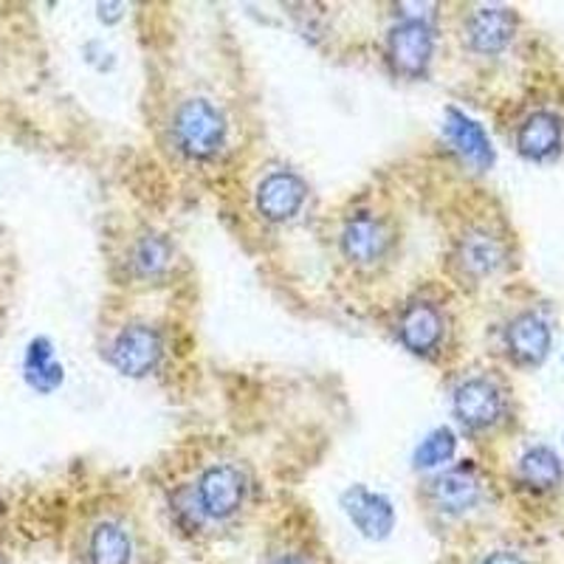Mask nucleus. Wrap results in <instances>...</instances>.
Instances as JSON below:
<instances>
[{
  "instance_id": "nucleus-1",
  "label": "nucleus",
  "mask_w": 564,
  "mask_h": 564,
  "mask_svg": "<svg viewBox=\"0 0 564 564\" xmlns=\"http://www.w3.org/2000/svg\"><path fill=\"white\" fill-rule=\"evenodd\" d=\"M173 135L181 153L189 159H212L226 144V116L209 99H186L173 116Z\"/></svg>"
},
{
  "instance_id": "nucleus-2",
  "label": "nucleus",
  "mask_w": 564,
  "mask_h": 564,
  "mask_svg": "<svg viewBox=\"0 0 564 564\" xmlns=\"http://www.w3.org/2000/svg\"><path fill=\"white\" fill-rule=\"evenodd\" d=\"M432 54H435V29L426 20L410 18L392 26L387 37V57L395 74L421 79L430 70Z\"/></svg>"
},
{
  "instance_id": "nucleus-3",
  "label": "nucleus",
  "mask_w": 564,
  "mask_h": 564,
  "mask_svg": "<svg viewBox=\"0 0 564 564\" xmlns=\"http://www.w3.org/2000/svg\"><path fill=\"white\" fill-rule=\"evenodd\" d=\"M164 356V339L150 325H128L119 330L108 350V359L128 379H144L159 367Z\"/></svg>"
},
{
  "instance_id": "nucleus-4",
  "label": "nucleus",
  "mask_w": 564,
  "mask_h": 564,
  "mask_svg": "<svg viewBox=\"0 0 564 564\" xmlns=\"http://www.w3.org/2000/svg\"><path fill=\"white\" fill-rule=\"evenodd\" d=\"M246 475L231 463H215L198 480V508L209 520H229L246 502Z\"/></svg>"
},
{
  "instance_id": "nucleus-5",
  "label": "nucleus",
  "mask_w": 564,
  "mask_h": 564,
  "mask_svg": "<svg viewBox=\"0 0 564 564\" xmlns=\"http://www.w3.org/2000/svg\"><path fill=\"white\" fill-rule=\"evenodd\" d=\"M452 410L466 430L480 432L500 421L506 398L491 379L477 376V379H466L463 384H457L455 395H452Z\"/></svg>"
},
{
  "instance_id": "nucleus-6",
  "label": "nucleus",
  "mask_w": 564,
  "mask_h": 564,
  "mask_svg": "<svg viewBox=\"0 0 564 564\" xmlns=\"http://www.w3.org/2000/svg\"><path fill=\"white\" fill-rule=\"evenodd\" d=\"M341 254L356 265H376L387 257L392 246V235L387 224L370 212H356L345 220L339 235Z\"/></svg>"
},
{
  "instance_id": "nucleus-7",
  "label": "nucleus",
  "mask_w": 564,
  "mask_h": 564,
  "mask_svg": "<svg viewBox=\"0 0 564 564\" xmlns=\"http://www.w3.org/2000/svg\"><path fill=\"white\" fill-rule=\"evenodd\" d=\"M341 508H345L347 520L365 539L381 542L395 528V508L387 500L384 494L370 491L365 486H350L341 494Z\"/></svg>"
},
{
  "instance_id": "nucleus-8",
  "label": "nucleus",
  "mask_w": 564,
  "mask_h": 564,
  "mask_svg": "<svg viewBox=\"0 0 564 564\" xmlns=\"http://www.w3.org/2000/svg\"><path fill=\"white\" fill-rule=\"evenodd\" d=\"M308 198V186L291 170H276V173L265 175L257 186L254 204L257 212L271 224H285V220L296 218L300 209Z\"/></svg>"
},
{
  "instance_id": "nucleus-9",
  "label": "nucleus",
  "mask_w": 564,
  "mask_h": 564,
  "mask_svg": "<svg viewBox=\"0 0 564 564\" xmlns=\"http://www.w3.org/2000/svg\"><path fill=\"white\" fill-rule=\"evenodd\" d=\"M446 322L432 302H412L398 319V339L415 356H432L441 347Z\"/></svg>"
},
{
  "instance_id": "nucleus-10",
  "label": "nucleus",
  "mask_w": 564,
  "mask_h": 564,
  "mask_svg": "<svg viewBox=\"0 0 564 564\" xmlns=\"http://www.w3.org/2000/svg\"><path fill=\"white\" fill-rule=\"evenodd\" d=\"M551 325L539 314H520L506 327V350L517 365H542L551 352Z\"/></svg>"
},
{
  "instance_id": "nucleus-11",
  "label": "nucleus",
  "mask_w": 564,
  "mask_h": 564,
  "mask_svg": "<svg viewBox=\"0 0 564 564\" xmlns=\"http://www.w3.org/2000/svg\"><path fill=\"white\" fill-rule=\"evenodd\" d=\"M482 497V482L477 477L475 466H463L449 468V471H443L435 482H432V500H435L437 511L443 513H466L480 502Z\"/></svg>"
},
{
  "instance_id": "nucleus-12",
  "label": "nucleus",
  "mask_w": 564,
  "mask_h": 564,
  "mask_svg": "<svg viewBox=\"0 0 564 564\" xmlns=\"http://www.w3.org/2000/svg\"><path fill=\"white\" fill-rule=\"evenodd\" d=\"M517 34V14L506 7L477 9L468 18L466 37L477 54H500Z\"/></svg>"
},
{
  "instance_id": "nucleus-13",
  "label": "nucleus",
  "mask_w": 564,
  "mask_h": 564,
  "mask_svg": "<svg viewBox=\"0 0 564 564\" xmlns=\"http://www.w3.org/2000/svg\"><path fill=\"white\" fill-rule=\"evenodd\" d=\"M446 139L452 141V148L463 155V159L477 170H488L494 164V148L488 133L482 130L480 122H475L471 116H466L463 110L449 108L446 110Z\"/></svg>"
},
{
  "instance_id": "nucleus-14",
  "label": "nucleus",
  "mask_w": 564,
  "mask_h": 564,
  "mask_svg": "<svg viewBox=\"0 0 564 564\" xmlns=\"http://www.w3.org/2000/svg\"><path fill=\"white\" fill-rule=\"evenodd\" d=\"M455 263L460 265L463 274L475 276H491L494 271H500L506 265V246L500 238H494L486 229H471L460 238L455 249Z\"/></svg>"
},
{
  "instance_id": "nucleus-15",
  "label": "nucleus",
  "mask_w": 564,
  "mask_h": 564,
  "mask_svg": "<svg viewBox=\"0 0 564 564\" xmlns=\"http://www.w3.org/2000/svg\"><path fill=\"white\" fill-rule=\"evenodd\" d=\"M564 144V124L558 116L539 110L531 113L522 122L520 133H517V150L522 159L528 161H551L553 155L562 153Z\"/></svg>"
},
{
  "instance_id": "nucleus-16",
  "label": "nucleus",
  "mask_w": 564,
  "mask_h": 564,
  "mask_svg": "<svg viewBox=\"0 0 564 564\" xmlns=\"http://www.w3.org/2000/svg\"><path fill=\"white\" fill-rule=\"evenodd\" d=\"M90 564H130L133 562V542L119 522H99L88 542Z\"/></svg>"
},
{
  "instance_id": "nucleus-17",
  "label": "nucleus",
  "mask_w": 564,
  "mask_h": 564,
  "mask_svg": "<svg viewBox=\"0 0 564 564\" xmlns=\"http://www.w3.org/2000/svg\"><path fill=\"white\" fill-rule=\"evenodd\" d=\"M562 457L551 446H533L520 457V480L533 491H551L562 482Z\"/></svg>"
},
{
  "instance_id": "nucleus-18",
  "label": "nucleus",
  "mask_w": 564,
  "mask_h": 564,
  "mask_svg": "<svg viewBox=\"0 0 564 564\" xmlns=\"http://www.w3.org/2000/svg\"><path fill=\"white\" fill-rule=\"evenodd\" d=\"M173 263V246L164 235H144L133 249V269L144 280L161 276Z\"/></svg>"
},
{
  "instance_id": "nucleus-19",
  "label": "nucleus",
  "mask_w": 564,
  "mask_h": 564,
  "mask_svg": "<svg viewBox=\"0 0 564 564\" xmlns=\"http://www.w3.org/2000/svg\"><path fill=\"white\" fill-rule=\"evenodd\" d=\"M26 376L29 381H32L34 390L40 392H48L54 390V387L63 384V367L54 361V350L45 339L32 341V347H29Z\"/></svg>"
},
{
  "instance_id": "nucleus-20",
  "label": "nucleus",
  "mask_w": 564,
  "mask_h": 564,
  "mask_svg": "<svg viewBox=\"0 0 564 564\" xmlns=\"http://www.w3.org/2000/svg\"><path fill=\"white\" fill-rule=\"evenodd\" d=\"M457 449V437L449 426H441V430L430 432L423 437L421 446L415 449V468H441L455 457Z\"/></svg>"
},
{
  "instance_id": "nucleus-21",
  "label": "nucleus",
  "mask_w": 564,
  "mask_h": 564,
  "mask_svg": "<svg viewBox=\"0 0 564 564\" xmlns=\"http://www.w3.org/2000/svg\"><path fill=\"white\" fill-rule=\"evenodd\" d=\"M265 564H316L314 556L305 551H294V547H285V551L271 553Z\"/></svg>"
},
{
  "instance_id": "nucleus-22",
  "label": "nucleus",
  "mask_w": 564,
  "mask_h": 564,
  "mask_svg": "<svg viewBox=\"0 0 564 564\" xmlns=\"http://www.w3.org/2000/svg\"><path fill=\"white\" fill-rule=\"evenodd\" d=\"M482 564H525V562H522V556H517V553L511 551H497L491 553Z\"/></svg>"
},
{
  "instance_id": "nucleus-23",
  "label": "nucleus",
  "mask_w": 564,
  "mask_h": 564,
  "mask_svg": "<svg viewBox=\"0 0 564 564\" xmlns=\"http://www.w3.org/2000/svg\"><path fill=\"white\" fill-rule=\"evenodd\" d=\"M122 3H108V7H99V20H105V23H116V20L122 18Z\"/></svg>"
}]
</instances>
